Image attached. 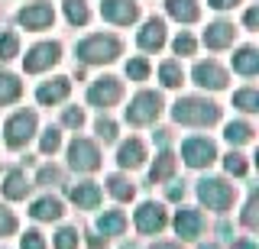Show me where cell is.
I'll list each match as a JSON object with an SVG mask.
<instances>
[{"mask_svg": "<svg viewBox=\"0 0 259 249\" xmlns=\"http://www.w3.org/2000/svg\"><path fill=\"white\" fill-rule=\"evenodd\" d=\"M168 197H172V201H182L185 197V184H172V188H168Z\"/></svg>", "mask_w": 259, "mask_h": 249, "instance_id": "cell-46", "label": "cell"}, {"mask_svg": "<svg viewBox=\"0 0 259 249\" xmlns=\"http://www.w3.org/2000/svg\"><path fill=\"white\" fill-rule=\"evenodd\" d=\"M65 17H68L71 26H84L91 20V10H88L84 0H65Z\"/></svg>", "mask_w": 259, "mask_h": 249, "instance_id": "cell-26", "label": "cell"}, {"mask_svg": "<svg viewBox=\"0 0 259 249\" xmlns=\"http://www.w3.org/2000/svg\"><path fill=\"white\" fill-rule=\"evenodd\" d=\"M68 91H71V84H68V78H52V81H46L42 87L36 91V97H39V104H59V101H65L68 97Z\"/></svg>", "mask_w": 259, "mask_h": 249, "instance_id": "cell-18", "label": "cell"}, {"mask_svg": "<svg viewBox=\"0 0 259 249\" xmlns=\"http://www.w3.org/2000/svg\"><path fill=\"white\" fill-rule=\"evenodd\" d=\"M201 227H204V220H201L198 211H191V207H182V211L175 214V230L182 239H194L201 236Z\"/></svg>", "mask_w": 259, "mask_h": 249, "instance_id": "cell-13", "label": "cell"}, {"mask_svg": "<svg viewBox=\"0 0 259 249\" xmlns=\"http://www.w3.org/2000/svg\"><path fill=\"white\" fill-rule=\"evenodd\" d=\"M172 172H175V159H172V152H162V156L156 159V165H152L149 178H152V181H165V178H172Z\"/></svg>", "mask_w": 259, "mask_h": 249, "instance_id": "cell-27", "label": "cell"}, {"mask_svg": "<svg viewBox=\"0 0 259 249\" xmlns=\"http://www.w3.org/2000/svg\"><path fill=\"white\" fill-rule=\"evenodd\" d=\"M107 191L117 201H130V197H133V184H130L123 175H110V178H107Z\"/></svg>", "mask_w": 259, "mask_h": 249, "instance_id": "cell-29", "label": "cell"}, {"mask_svg": "<svg viewBox=\"0 0 259 249\" xmlns=\"http://www.w3.org/2000/svg\"><path fill=\"white\" fill-rule=\"evenodd\" d=\"M62 123L71 126V130H78V126L84 123V114H81L78 107H68V110H65V117H62Z\"/></svg>", "mask_w": 259, "mask_h": 249, "instance_id": "cell-39", "label": "cell"}, {"mask_svg": "<svg viewBox=\"0 0 259 249\" xmlns=\"http://www.w3.org/2000/svg\"><path fill=\"white\" fill-rule=\"evenodd\" d=\"M240 0H210V7H214V10H230V7H237Z\"/></svg>", "mask_w": 259, "mask_h": 249, "instance_id": "cell-44", "label": "cell"}, {"mask_svg": "<svg viewBox=\"0 0 259 249\" xmlns=\"http://www.w3.org/2000/svg\"><path fill=\"white\" fill-rule=\"evenodd\" d=\"M4 194L10 197V201H20V197L29 194V181H26V175H23L20 168L7 172V178H4Z\"/></svg>", "mask_w": 259, "mask_h": 249, "instance_id": "cell-21", "label": "cell"}, {"mask_svg": "<svg viewBox=\"0 0 259 249\" xmlns=\"http://www.w3.org/2000/svg\"><path fill=\"white\" fill-rule=\"evenodd\" d=\"M233 68L240 71V75H256L259 71V52L256 49H240L237 55H233Z\"/></svg>", "mask_w": 259, "mask_h": 249, "instance_id": "cell-23", "label": "cell"}, {"mask_svg": "<svg viewBox=\"0 0 259 249\" xmlns=\"http://www.w3.org/2000/svg\"><path fill=\"white\" fill-rule=\"evenodd\" d=\"M246 26H249V29L259 26V10H256V7H253V10H246Z\"/></svg>", "mask_w": 259, "mask_h": 249, "instance_id": "cell-45", "label": "cell"}, {"mask_svg": "<svg viewBox=\"0 0 259 249\" xmlns=\"http://www.w3.org/2000/svg\"><path fill=\"white\" fill-rule=\"evenodd\" d=\"M143 159H146V146H143L140 139L123 142V146H120V152H117V162L123 165V168H140Z\"/></svg>", "mask_w": 259, "mask_h": 249, "instance_id": "cell-20", "label": "cell"}, {"mask_svg": "<svg viewBox=\"0 0 259 249\" xmlns=\"http://www.w3.org/2000/svg\"><path fill=\"white\" fill-rule=\"evenodd\" d=\"M16 20H20V26H26V29H46L49 23L55 20V13H52V7L49 4H29V7H23L20 13H16Z\"/></svg>", "mask_w": 259, "mask_h": 249, "instance_id": "cell-12", "label": "cell"}, {"mask_svg": "<svg viewBox=\"0 0 259 249\" xmlns=\"http://www.w3.org/2000/svg\"><path fill=\"white\" fill-rule=\"evenodd\" d=\"M136 227L143 233H159L165 227V211H162L159 204H143L140 211H136Z\"/></svg>", "mask_w": 259, "mask_h": 249, "instance_id": "cell-14", "label": "cell"}, {"mask_svg": "<svg viewBox=\"0 0 259 249\" xmlns=\"http://www.w3.org/2000/svg\"><path fill=\"white\" fill-rule=\"evenodd\" d=\"M97 136H101L104 142H113V139H117V123L107 120V117H101V120H97Z\"/></svg>", "mask_w": 259, "mask_h": 249, "instance_id": "cell-36", "label": "cell"}, {"mask_svg": "<svg viewBox=\"0 0 259 249\" xmlns=\"http://www.w3.org/2000/svg\"><path fill=\"white\" fill-rule=\"evenodd\" d=\"M152 249H182V246H178V243H156Z\"/></svg>", "mask_w": 259, "mask_h": 249, "instance_id": "cell-48", "label": "cell"}, {"mask_svg": "<svg viewBox=\"0 0 259 249\" xmlns=\"http://www.w3.org/2000/svg\"><path fill=\"white\" fill-rule=\"evenodd\" d=\"M120 55V39L117 36H88L84 42H78V59L84 65H104V62H113Z\"/></svg>", "mask_w": 259, "mask_h": 249, "instance_id": "cell-2", "label": "cell"}, {"mask_svg": "<svg viewBox=\"0 0 259 249\" xmlns=\"http://www.w3.org/2000/svg\"><path fill=\"white\" fill-rule=\"evenodd\" d=\"M165 10H168V17L178 20V23H194L201 17L198 0H165Z\"/></svg>", "mask_w": 259, "mask_h": 249, "instance_id": "cell-19", "label": "cell"}, {"mask_svg": "<svg viewBox=\"0 0 259 249\" xmlns=\"http://www.w3.org/2000/svg\"><path fill=\"white\" fill-rule=\"evenodd\" d=\"M224 136H227V142H233V146H243V142L253 139V126H249V123H240V120H237V123L227 126Z\"/></svg>", "mask_w": 259, "mask_h": 249, "instance_id": "cell-28", "label": "cell"}, {"mask_svg": "<svg viewBox=\"0 0 259 249\" xmlns=\"http://www.w3.org/2000/svg\"><path fill=\"white\" fill-rule=\"evenodd\" d=\"M198 197L210 211H227L233 204V188L224 178H204V181H198Z\"/></svg>", "mask_w": 259, "mask_h": 249, "instance_id": "cell-4", "label": "cell"}, {"mask_svg": "<svg viewBox=\"0 0 259 249\" xmlns=\"http://www.w3.org/2000/svg\"><path fill=\"white\" fill-rule=\"evenodd\" d=\"M159 110H162L159 94L156 91H140L133 101H130V107H126V120L136 123V126H143V123H152V120L159 117Z\"/></svg>", "mask_w": 259, "mask_h": 249, "instance_id": "cell-3", "label": "cell"}, {"mask_svg": "<svg viewBox=\"0 0 259 249\" xmlns=\"http://www.w3.org/2000/svg\"><path fill=\"white\" fill-rule=\"evenodd\" d=\"M233 249H256V243H253V239H243V243H237Z\"/></svg>", "mask_w": 259, "mask_h": 249, "instance_id": "cell-47", "label": "cell"}, {"mask_svg": "<svg viewBox=\"0 0 259 249\" xmlns=\"http://www.w3.org/2000/svg\"><path fill=\"white\" fill-rule=\"evenodd\" d=\"M75 246H78V233L75 230L65 227V230L55 233V249H75Z\"/></svg>", "mask_w": 259, "mask_h": 249, "instance_id": "cell-35", "label": "cell"}, {"mask_svg": "<svg viewBox=\"0 0 259 249\" xmlns=\"http://www.w3.org/2000/svg\"><path fill=\"white\" fill-rule=\"evenodd\" d=\"M233 107L246 110V114H253V110H259V94L253 91V87H246V91H237L233 94Z\"/></svg>", "mask_w": 259, "mask_h": 249, "instance_id": "cell-30", "label": "cell"}, {"mask_svg": "<svg viewBox=\"0 0 259 249\" xmlns=\"http://www.w3.org/2000/svg\"><path fill=\"white\" fill-rule=\"evenodd\" d=\"M68 197L75 201L78 207H84V211H94L97 204H101V188L91 181H84V184H71L68 188Z\"/></svg>", "mask_w": 259, "mask_h": 249, "instance_id": "cell-17", "label": "cell"}, {"mask_svg": "<svg viewBox=\"0 0 259 249\" xmlns=\"http://www.w3.org/2000/svg\"><path fill=\"white\" fill-rule=\"evenodd\" d=\"M162 45H165V23H162V20H149L140 29V49L156 52V49H162Z\"/></svg>", "mask_w": 259, "mask_h": 249, "instance_id": "cell-16", "label": "cell"}, {"mask_svg": "<svg viewBox=\"0 0 259 249\" xmlns=\"http://www.w3.org/2000/svg\"><path fill=\"white\" fill-rule=\"evenodd\" d=\"M59 59H62L59 42H39V45H32V49L26 52L23 65H26V71H46L49 65H55Z\"/></svg>", "mask_w": 259, "mask_h": 249, "instance_id": "cell-8", "label": "cell"}, {"mask_svg": "<svg viewBox=\"0 0 259 249\" xmlns=\"http://www.w3.org/2000/svg\"><path fill=\"white\" fill-rule=\"evenodd\" d=\"M201 249H217V246H201Z\"/></svg>", "mask_w": 259, "mask_h": 249, "instance_id": "cell-49", "label": "cell"}, {"mask_svg": "<svg viewBox=\"0 0 259 249\" xmlns=\"http://www.w3.org/2000/svg\"><path fill=\"white\" fill-rule=\"evenodd\" d=\"M126 75L133 78V81H146V75H149V62H146V59H133L126 65Z\"/></svg>", "mask_w": 259, "mask_h": 249, "instance_id": "cell-34", "label": "cell"}, {"mask_svg": "<svg viewBox=\"0 0 259 249\" xmlns=\"http://www.w3.org/2000/svg\"><path fill=\"white\" fill-rule=\"evenodd\" d=\"M224 168H227L230 175H246V159L237 156V152H230V156L224 159Z\"/></svg>", "mask_w": 259, "mask_h": 249, "instance_id": "cell-37", "label": "cell"}, {"mask_svg": "<svg viewBox=\"0 0 259 249\" xmlns=\"http://www.w3.org/2000/svg\"><path fill=\"white\" fill-rule=\"evenodd\" d=\"M175 52H178V55H191V52H194V39H191L188 33H182V36L175 39Z\"/></svg>", "mask_w": 259, "mask_h": 249, "instance_id": "cell-42", "label": "cell"}, {"mask_svg": "<svg viewBox=\"0 0 259 249\" xmlns=\"http://www.w3.org/2000/svg\"><path fill=\"white\" fill-rule=\"evenodd\" d=\"M68 162L75 172H94L97 165H101V152L91 139H75L68 146Z\"/></svg>", "mask_w": 259, "mask_h": 249, "instance_id": "cell-6", "label": "cell"}, {"mask_svg": "<svg viewBox=\"0 0 259 249\" xmlns=\"http://www.w3.org/2000/svg\"><path fill=\"white\" fill-rule=\"evenodd\" d=\"M194 84L201 87H210V91H221V87H227V71L217 65V62H198L191 71Z\"/></svg>", "mask_w": 259, "mask_h": 249, "instance_id": "cell-11", "label": "cell"}, {"mask_svg": "<svg viewBox=\"0 0 259 249\" xmlns=\"http://www.w3.org/2000/svg\"><path fill=\"white\" fill-rule=\"evenodd\" d=\"M20 55V39H16V33H0V59L10 62Z\"/></svg>", "mask_w": 259, "mask_h": 249, "instance_id": "cell-31", "label": "cell"}, {"mask_svg": "<svg viewBox=\"0 0 259 249\" xmlns=\"http://www.w3.org/2000/svg\"><path fill=\"white\" fill-rule=\"evenodd\" d=\"M120 97H123V84L117 81V78H97L91 84V91H88V101L94 104V107H113Z\"/></svg>", "mask_w": 259, "mask_h": 249, "instance_id": "cell-7", "label": "cell"}, {"mask_svg": "<svg viewBox=\"0 0 259 249\" xmlns=\"http://www.w3.org/2000/svg\"><path fill=\"white\" fill-rule=\"evenodd\" d=\"M243 223L246 227H256L259 217H256V194H249V204H246V214H243Z\"/></svg>", "mask_w": 259, "mask_h": 249, "instance_id": "cell-43", "label": "cell"}, {"mask_svg": "<svg viewBox=\"0 0 259 249\" xmlns=\"http://www.w3.org/2000/svg\"><path fill=\"white\" fill-rule=\"evenodd\" d=\"M4 133H7V146H13V149L26 146L32 139V133H36V114H26V110H23V114H13L7 120Z\"/></svg>", "mask_w": 259, "mask_h": 249, "instance_id": "cell-5", "label": "cell"}, {"mask_svg": "<svg viewBox=\"0 0 259 249\" xmlns=\"http://www.w3.org/2000/svg\"><path fill=\"white\" fill-rule=\"evenodd\" d=\"M101 17L117 23V26H130L136 17H140V7L133 0H104L101 4Z\"/></svg>", "mask_w": 259, "mask_h": 249, "instance_id": "cell-10", "label": "cell"}, {"mask_svg": "<svg viewBox=\"0 0 259 249\" xmlns=\"http://www.w3.org/2000/svg\"><path fill=\"white\" fill-rule=\"evenodd\" d=\"M182 159L191 168H204V165H210L217 159V149H214V142H210V139H188L182 146Z\"/></svg>", "mask_w": 259, "mask_h": 249, "instance_id": "cell-9", "label": "cell"}, {"mask_svg": "<svg viewBox=\"0 0 259 249\" xmlns=\"http://www.w3.org/2000/svg\"><path fill=\"white\" fill-rule=\"evenodd\" d=\"M23 249H46V239H42V233L29 230L26 236H23Z\"/></svg>", "mask_w": 259, "mask_h": 249, "instance_id": "cell-41", "label": "cell"}, {"mask_svg": "<svg viewBox=\"0 0 259 249\" xmlns=\"http://www.w3.org/2000/svg\"><path fill=\"white\" fill-rule=\"evenodd\" d=\"M175 123H188V126H210L221 120V107L210 104L204 97H182L172 107Z\"/></svg>", "mask_w": 259, "mask_h": 249, "instance_id": "cell-1", "label": "cell"}, {"mask_svg": "<svg viewBox=\"0 0 259 249\" xmlns=\"http://www.w3.org/2000/svg\"><path fill=\"white\" fill-rule=\"evenodd\" d=\"M13 230H16V217L7 207H0V236H10Z\"/></svg>", "mask_w": 259, "mask_h": 249, "instance_id": "cell-38", "label": "cell"}, {"mask_svg": "<svg viewBox=\"0 0 259 249\" xmlns=\"http://www.w3.org/2000/svg\"><path fill=\"white\" fill-rule=\"evenodd\" d=\"M233 23H224V20H217V23H210V26L204 29V45L207 49H227V45L233 42Z\"/></svg>", "mask_w": 259, "mask_h": 249, "instance_id": "cell-15", "label": "cell"}, {"mask_svg": "<svg viewBox=\"0 0 259 249\" xmlns=\"http://www.w3.org/2000/svg\"><path fill=\"white\" fill-rule=\"evenodd\" d=\"M20 94H23V84L16 81V75L0 71V104H13Z\"/></svg>", "mask_w": 259, "mask_h": 249, "instance_id": "cell-25", "label": "cell"}, {"mask_svg": "<svg viewBox=\"0 0 259 249\" xmlns=\"http://www.w3.org/2000/svg\"><path fill=\"white\" fill-rule=\"evenodd\" d=\"M59 146H62V133L49 126V130H46V136H42V142H39V149H42L46 156H52V152L59 149Z\"/></svg>", "mask_w": 259, "mask_h": 249, "instance_id": "cell-33", "label": "cell"}, {"mask_svg": "<svg viewBox=\"0 0 259 249\" xmlns=\"http://www.w3.org/2000/svg\"><path fill=\"white\" fill-rule=\"evenodd\" d=\"M159 78H162L165 87H178L182 84V65H178V62H165V65L159 68Z\"/></svg>", "mask_w": 259, "mask_h": 249, "instance_id": "cell-32", "label": "cell"}, {"mask_svg": "<svg viewBox=\"0 0 259 249\" xmlns=\"http://www.w3.org/2000/svg\"><path fill=\"white\" fill-rule=\"evenodd\" d=\"M62 181V172L55 165H46L42 172H39V184H59Z\"/></svg>", "mask_w": 259, "mask_h": 249, "instance_id": "cell-40", "label": "cell"}, {"mask_svg": "<svg viewBox=\"0 0 259 249\" xmlns=\"http://www.w3.org/2000/svg\"><path fill=\"white\" fill-rule=\"evenodd\" d=\"M36 220H59L62 217V201H55V197H39L36 204H32V211H29Z\"/></svg>", "mask_w": 259, "mask_h": 249, "instance_id": "cell-22", "label": "cell"}, {"mask_svg": "<svg viewBox=\"0 0 259 249\" xmlns=\"http://www.w3.org/2000/svg\"><path fill=\"white\" fill-rule=\"evenodd\" d=\"M123 227H126V217L120 214V211H107L101 220H97V230H101L104 236H120Z\"/></svg>", "mask_w": 259, "mask_h": 249, "instance_id": "cell-24", "label": "cell"}]
</instances>
